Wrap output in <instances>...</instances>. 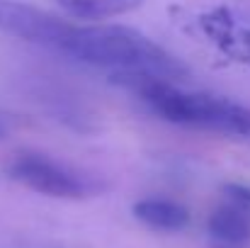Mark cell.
Masks as SVG:
<instances>
[{"instance_id": "cell-6", "label": "cell", "mask_w": 250, "mask_h": 248, "mask_svg": "<svg viewBox=\"0 0 250 248\" xmlns=\"http://www.w3.org/2000/svg\"><path fill=\"white\" fill-rule=\"evenodd\" d=\"M204 29L229 56L250 66V29L236 24L224 12H214L211 17H204Z\"/></svg>"}, {"instance_id": "cell-4", "label": "cell", "mask_w": 250, "mask_h": 248, "mask_svg": "<svg viewBox=\"0 0 250 248\" xmlns=\"http://www.w3.org/2000/svg\"><path fill=\"white\" fill-rule=\"evenodd\" d=\"M207 241L209 248H248L250 207L224 197L207 222Z\"/></svg>"}, {"instance_id": "cell-5", "label": "cell", "mask_w": 250, "mask_h": 248, "mask_svg": "<svg viewBox=\"0 0 250 248\" xmlns=\"http://www.w3.org/2000/svg\"><path fill=\"white\" fill-rule=\"evenodd\" d=\"M134 217L146 224L153 231H166V234H175L187 229L189 224V212L185 204L175 202V200H166V197H146L141 202L134 204Z\"/></svg>"}, {"instance_id": "cell-9", "label": "cell", "mask_w": 250, "mask_h": 248, "mask_svg": "<svg viewBox=\"0 0 250 248\" xmlns=\"http://www.w3.org/2000/svg\"><path fill=\"white\" fill-rule=\"evenodd\" d=\"M10 129H12V122H10V117H7L5 112H0V139H5V136L10 134Z\"/></svg>"}, {"instance_id": "cell-7", "label": "cell", "mask_w": 250, "mask_h": 248, "mask_svg": "<svg viewBox=\"0 0 250 248\" xmlns=\"http://www.w3.org/2000/svg\"><path fill=\"white\" fill-rule=\"evenodd\" d=\"M144 0H59V5L78 20H112L141 7Z\"/></svg>"}, {"instance_id": "cell-8", "label": "cell", "mask_w": 250, "mask_h": 248, "mask_svg": "<svg viewBox=\"0 0 250 248\" xmlns=\"http://www.w3.org/2000/svg\"><path fill=\"white\" fill-rule=\"evenodd\" d=\"M224 197H226V200H233V202H238V204L250 207V187H246V185H238V182L224 185Z\"/></svg>"}, {"instance_id": "cell-2", "label": "cell", "mask_w": 250, "mask_h": 248, "mask_svg": "<svg viewBox=\"0 0 250 248\" xmlns=\"http://www.w3.org/2000/svg\"><path fill=\"white\" fill-rule=\"evenodd\" d=\"M124 85H129L153 114L170 124L250 139V110L229 97L189 92L180 88V83L161 78H134Z\"/></svg>"}, {"instance_id": "cell-1", "label": "cell", "mask_w": 250, "mask_h": 248, "mask_svg": "<svg viewBox=\"0 0 250 248\" xmlns=\"http://www.w3.org/2000/svg\"><path fill=\"white\" fill-rule=\"evenodd\" d=\"M0 29L78 64L109 71L122 83L131 78L180 83L187 76L182 61L146 34L122 24H76L24 2L0 0Z\"/></svg>"}, {"instance_id": "cell-3", "label": "cell", "mask_w": 250, "mask_h": 248, "mask_svg": "<svg viewBox=\"0 0 250 248\" xmlns=\"http://www.w3.org/2000/svg\"><path fill=\"white\" fill-rule=\"evenodd\" d=\"M5 173L15 182H20L39 195H46V197L81 200V197L95 195L100 190V182L95 178L61 163V161H54L44 154H32V151L15 154L10 158V163L5 165Z\"/></svg>"}]
</instances>
